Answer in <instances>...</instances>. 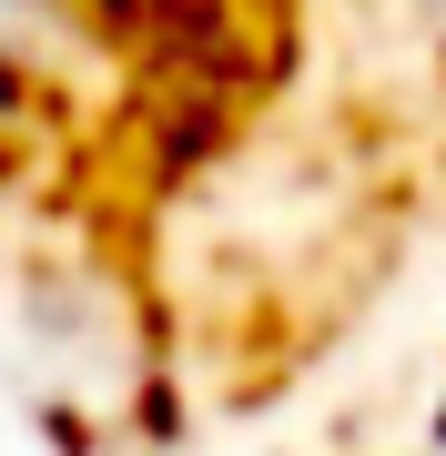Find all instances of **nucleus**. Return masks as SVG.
I'll return each mask as SVG.
<instances>
[{"mask_svg":"<svg viewBox=\"0 0 446 456\" xmlns=\"http://www.w3.org/2000/svg\"><path fill=\"white\" fill-rule=\"evenodd\" d=\"M0 20H11V11H0Z\"/></svg>","mask_w":446,"mask_h":456,"instance_id":"obj_1","label":"nucleus"}]
</instances>
